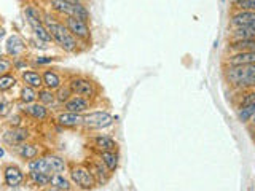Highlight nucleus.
<instances>
[{
	"label": "nucleus",
	"mask_w": 255,
	"mask_h": 191,
	"mask_svg": "<svg viewBox=\"0 0 255 191\" xmlns=\"http://www.w3.org/2000/svg\"><path fill=\"white\" fill-rule=\"evenodd\" d=\"M43 24L53 37V43L58 45L64 53H78V40L67 30L62 21L54 19L48 13H45Z\"/></svg>",
	"instance_id": "nucleus-1"
},
{
	"label": "nucleus",
	"mask_w": 255,
	"mask_h": 191,
	"mask_svg": "<svg viewBox=\"0 0 255 191\" xmlns=\"http://www.w3.org/2000/svg\"><path fill=\"white\" fill-rule=\"evenodd\" d=\"M67 172H69V179L70 182L74 183V187H77L78 190H83V191H90L94 190L98 185L96 182L94 175L90 172V169L82 163H69L67 167Z\"/></svg>",
	"instance_id": "nucleus-2"
},
{
	"label": "nucleus",
	"mask_w": 255,
	"mask_h": 191,
	"mask_svg": "<svg viewBox=\"0 0 255 191\" xmlns=\"http://www.w3.org/2000/svg\"><path fill=\"white\" fill-rule=\"evenodd\" d=\"M70 91L74 96H82V97L86 99H96L99 96V86L98 83L91 80L90 77H85V75H72L67 82Z\"/></svg>",
	"instance_id": "nucleus-3"
},
{
	"label": "nucleus",
	"mask_w": 255,
	"mask_h": 191,
	"mask_svg": "<svg viewBox=\"0 0 255 191\" xmlns=\"http://www.w3.org/2000/svg\"><path fill=\"white\" fill-rule=\"evenodd\" d=\"M83 164L90 169V172L94 175L96 182H98V185L104 187L106 183L110 180L112 177V172L106 167V164L102 163V159L98 156V153H94V151H90V155H88L85 159H83Z\"/></svg>",
	"instance_id": "nucleus-4"
},
{
	"label": "nucleus",
	"mask_w": 255,
	"mask_h": 191,
	"mask_svg": "<svg viewBox=\"0 0 255 191\" xmlns=\"http://www.w3.org/2000/svg\"><path fill=\"white\" fill-rule=\"evenodd\" d=\"M227 80L238 88L255 86V74L251 70L249 66L230 67L227 72Z\"/></svg>",
	"instance_id": "nucleus-5"
},
{
	"label": "nucleus",
	"mask_w": 255,
	"mask_h": 191,
	"mask_svg": "<svg viewBox=\"0 0 255 191\" xmlns=\"http://www.w3.org/2000/svg\"><path fill=\"white\" fill-rule=\"evenodd\" d=\"M64 26L67 27V30L74 35L78 42H83L86 46L91 43V29L90 24H86L83 21H80L74 16H64Z\"/></svg>",
	"instance_id": "nucleus-6"
},
{
	"label": "nucleus",
	"mask_w": 255,
	"mask_h": 191,
	"mask_svg": "<svg viewBox=\"0 0 255 191\" xmlns=\"http://www.w3.org/2000/svg\"><path fill=\"white\" fill-rule=\"evenodd\" d=\"M112 123H114V116L109 111H91L85 115L83 127L86 131H99L112 126Z\"/></svg>",
	"instance_id": "nucleus-7"
},
{
	"label": "nucleus",
	"mask_w": 255,
	"mask_h": 191,
	"mask_svg": "<svg viewBox=\"0 0 255 191\" xmlns=\"http://www.w3.org/2000/svg\"><path fill=\"white\" fill-rule=\"evenodd\" d=\"M2 177H3V183L8 188H16L21 187L24 180H26V174L22 172V169L14 163H5L2 164Z\"/></svg>",
	"instance_id": "nucleus-8"
},
{
	"label": "nucleus",
	"mask_w": 255,
	"mask_h": 191,
	"mask_svg": "<svg viewBox=\"0 0 255 191\" xmlns=\"http://www.w3.org/2000/svg\"><path fill=\"white\" fill-rule=\"evenodd\" d=\"M30 137V132L27 127H8V129L2 134V140L6 147H18L19 143L27 142Z\"/></svg>",
	"instance_id": "nucleus-9"
},
{
	"label": "nucleus",
	"mask_w": 255,
	"mask_h": 191,
	"mask_svg": "<svg viewBox=\"0 0 255 191\" xmlns=\"http://www.w3.org/2000/svg\"><path fill=\"white\" fill-rule=\"evenodd\" d=\"M21 113L26 118L35 119V121H46V119L50 118V110H48V107L43 105V103H40L38 100L32 102V103H22Z\"/></svg>",
	"instance_id": "nucleus-10"
},
{
	"label": "nucleus",
	"mask_w": 255,
	"mask_h": 191,
	"mask_svg": "<svg viewBox=\"0 0 255 191\" xmlns=\"http://www.w3.org/2000/svg\"><path fill=\"white\" fill-rule=\"evenodd\" d=\"M27 51V45H26V40H24L21 35H10L6 38V45H5V54L8 58H21L24 56V53Z\"/></svg>",
	"instance_id": "nucleus-11"
},
{
	"label": "nucleus",
	"mask_w": 255,
	"mask_h": 191,
	"mask_svg": "<svg viewBox=\"0 0 255 191\" xmlns=\"http://www.w3.org/2000/svg\"><path fill=\"white\" fill-rule=\"evenodd\" d=\"M85 121V115L82 113H72V111H61V113L56 115V123L61 127H66V129H75V127H82Z\"/></svg>",
	"instance_id": "nucleus-12"
},
{
	"label": "nucleus",
	"mask_w": 255,
	"mask_h": 191,
	"mask_svg": "<svg viewBox=\"0 0 255 191\" xmlns=\"http://www.w3.org/2000/svg\"><path fill=\"white\" fill-rule=\"evenodd\" d=\"M64 110L66 111H72V113H85L91 107H93V100L82 97V96H72V97L64 103Z\"/></svg>",
	"instance_id": "nucleus-13"
},
{
	"label": "nucleus",
	"mask_w": 255,
	"mask_h": 191,
	"mask_svg": "<svg viewBox=\"0 0 255 191\" xmlns=\"http://www.w3.org/2000/svg\"><path fill=\"white\" fill-rule=\"evenodd\" d=\"M42 78H43V86L51 91H58L61 86H64L62 75L54 67H46L42 70Z\"/></svg>",
	"instance_id": "nucleus-14"
},
{
	"label": "nucleus",
	"mask_w": 255,
	"mask_h": 191,
	"mask_svg": "<svg viewBox=\"0 0 255 191\" xmlns=\"http://www.w3.org/2000/svg\"><path fill=\"white\" fill-rule=\"evenodd\" d=\"M40 145H37V143H32V142H22L19 143L18 147H13L11 151H14L16 155H18L22 161H30V159H34L37 156H40Z\"/></svg>",
	"instance_id": "nucleus-15"
},
{
	"label": "nucleus",
	"mask_w": 255,
	"mask_h": 191,
	"mask_svg": "<svg viewBox=\"0 0 255 191\" xmlns=\"http://www.w3.org/2000/svg\"><path fill=\"white\" fill-rule=\"evenodd\" d=\"M21 82L22 85L34 88V90H42L43 88V78H42V72H38L35 69H27L21 72Z\"/></svg>",
	"instance_id": "nucleus-16"
},
{
	"label": "nucleus",
	"mask_w": 255,
	"mask_h": 191,
	"mask_svg": "<svg viewBox=\"0 0 255 191\" xmlns=\"http://www.w3.org/2000/svg\"><path fill=\"white\" fill-rule=\"evenodd\" d=\"M91 143H93V147H91V151H117V147H118V143L115 142V139H112L110 135H96V137L91 139Z\"/></svg>",
	"instance_id": "nucleus-17"
},
{
	"label": "nucleus",
	"mask_w": 255,
	"mask_h": 191,
	"mask_svg": "<svg viewBox=\"0 0 255 191\" xmlns=\"http://www.w3.org/2000/svg\"><path fill=\"white\" fill-rule=\"evenodd\" d=\"M255 64V51H241L235 53L228 58L230 67H239V66H252Z\"/></svg>",
	"instance_id": "nucleus-18"
},
{
	"label": "nucleus",
	"mask_w": 255,
	"mask_h": 191,
	"mask_svg": "<svg viewBox=\"0 0 255 191\" xmlns=\"http://www.w3.org/2000/svg\"><path fill=\"white\" fill-rule=\"evenodd\" d=\"M43 156H45L46 163L50 164V167L53 169L54 174H64V172H67L69 163L62 156L53 153V151H46V153H43Z\"/></svg>",
	"instance_id": "nucleus-19"
},
{
	"label": "nucleus",
	"mask_w": 255,
	"mask_h": 191,
	"mask_svg": "<svg viewBox=\"0 0 255 191\" xmlns=\"http://www.w3.org/2000/svg\"><path fill=\"white\" fill-rule=\"evenodd\" d=\"M255 24V11H238L231 16V26L247 27Z\"/></svg>",
	"instance_id": "nucleus-20"
},
{
	"label": "nucleus",
	"mask_w": 255,
	"mask_h": 191,
	"mask_svg": "<svg viewBox=\"0 0 255 191\" xmlns=\"http://www.w3.org/2000/svg\"><path fill=\"white\" fill-rule=\"evenodd\" d=\"M26 180L30 183V185H34L37 188H48V187H51V175H48V174L29 171V174L26 175Z\"/></svg>",
	"instance_id": "nucleus-21"
},
{
	"label": "nucleus",
	"mask_w": 255,
	"mask_h": 191,
	"mask_svg": "<svg viewBox=\"0 0 255 191\" xmlns=\"http://www.w3.org/2000/svg\"><path fill=\"white\" fill-rule=\"evenodd\" d=\"M27 169L32 172H42V174H48V175H53V169L50 167V164L46 163V159L43 155H40L34 159L27 161Z\"/></svg>",
	"instance_id": "nucleus-22"
},
{
	"label": "nucleus",
	"mask_w": 255,
	"mask_h": 191,
	"mask_svg": "<svg viewBox=\"0 0 255 191\" xmlns=\"http://www.w3.org/2000/svg\"><path fill=\"white\" fill-rule=\"evenodd\" d=\"M24 16H26V21L29 22V26L43 22V13L40 11V8L35 6V5H26V6H24Z\"/></svg>",
	"instance_id": "nucleus-23"
},
{
	"label": "nucleus",
	"mask_w": 255,
	"mask_h": 191,
	"mask_svg": "<svg viewBox=\"0 0 255 191\" xmlns=\"http://www.w3.org/2000/svg\"><path fill=\"white\" fill-rule=\"evenodd\" d=\"M98 156L102 159V163L106 164V167L112 174L117 171V167H118V153L117 151H98Z\"/></svg>",
	"instance_id": "nucleus-24"
},
{
	"label": "nucleus",
	"mask_w": 255,
	"mask_h": 191,
	"mask_svg": "<svg viewBox=\"0 0 255 191\" xmlns=\"http://www.w3.org/2000/svg\"><path fill=\"white\" fill-rule=\"evenodd\" d=\"M51 187L62 190V191H72L74 190V183L70 182L64 174H53L51 175Z\"/></svg>",
	"instance_id": "nucleus-25"
},
{
	"label": "nucleus",
	"mask_w": 255,
	"mask_h": 191,
	"mask_svg": "<svg viewBox=\"0 0 255 191\" xmlns=\"http://www.w3.org/2000/svg\"><path fill=\"white\" fill-rule=\"evenodd\" d=\"M72 16L80 19V21L86 22V24L91 22V14H90V10H88V6H86V2L72 5Z\"/></svg>",
	"instance_id": "nucleus-26"
},
{
	"label": "nucleus",
	"mask_w": 255,
	"mask_h": 191,
	"mask_svg": "<svg viewBox=\"0 0 255 191\" xmlns=\"http://www.w3.org/2000/svg\"><path fill=\"white\" fill-rule=\"evenodd\" d=\"M51 5V10L56 11L58 14L64 16H72V3L67 0H48Z\"/></svg>",
	"instance_id": "nucleus-27"
},
{
	"label": "nucleus",
	"mask_w": 255,
	"mask_h": 191,
	"mask_svg": "<svg viewBox=\"0 0 255 191\" xmlns=\"http://www.w3.org/2000/svg\"><path fill=\"white\" fill-rule=\"evenodd\" d=\"M30 27H32V32H34L37 40H40L42 43H53V37H51L50 32H48V29L43 22L34 24V26H30Z\"/></svg>",
	"instance_id": "nucleus-28"
},
{
	"label": "nucleus",
	"mask_w": 255,
	"mask_h": 191,
	"mask_svg": "<svg viewBox=\"0 0 255 191\" xmlns=\"http://www.w3.org/2000/svg\"><path fill=\"white\" fill-rule=\"evenodd\" d=\"M230 48L236 53L241 51H255V38H246V40H233Z\"/></svg>",
	"instance_id": "nucleus-29"
},
{
	"label": "nucleus",
	"mask_w": 255,
	"mask_h": 191,
	"mask_svg": "<svg viewBox=\"0 0 255 191\" xmlns=\"http://www.w3.org/2000/svg\"><path fill=\"white\" fill-rule=\"evenodd\" d=\"M37 100L40 103H43V105H53V103L56 102V91H51L48 90V88H42V90L37 91Z\"/></svg>",
	"instance_id": "nucleus-30"
},
{
	"label": "nucleus",
	"mask_w": 255,
	"mask_h": 191,
	"mask_svg": "<svg viewBox=\"0 0 255 191\" xmlns=\"http://www.w3.org/2000/svg\"><path fill=\"white\" fill-rule=\"evenodd\" d=\"M16 83H18V77H16V75L13 74V72L2 75V77H0V93L10 91L11 88H14Z\"/></svg>",
	"instance_id": "nucleus-31"
},
{
	"label": "nucleus",
	"mask_w": 255,
	"mask_h": 191,
	"mask_svg": "<svg viewBox=\"0 0 255 191\" xmlns=\"http://www.w3.org/2000/svg\"><path fill=\"white\" fill-rule=\"evenodd\" d=\"M19 100L22 103H32V102H37V90L30 86L22 85L21 88V93H19Z\"/></svg>",
	"instance_id": "nucleus-32"
},
{
	"label": "nucleus",
	"mask_w": 255,
	"mask_h": 191,
	"mask_svg": "<svg viewBox=\"0 0 255 191\" xmlns=\"http://www.w3.org/2000/svg\"><path fill=\"white\" fill-rule=\"evenodd\" d=\"M235 40H246V38H255V24L247 27H236L233 32Z\"/></svg>",
	"instance_id": "nucleus-33"
},
{
	"label": "nucleus",
	"mask_w": 255,
	"mask_h": 191,
	"mask_svg": "<svg viewBox=\"0 0 255 191\" xmlns=\"http://www.w3.org/2000/svg\"><path fill=\"white\" fill-rule=\"evenodd\" d=\"M61 58L58 56H37V58H32L30 61V67H42V66H48V64H53L56 61H59Z\"/></svg>",
	"instance_id": "nucleus-34"
},
{
	"label": "nucleus",
	"mask_w": 255,
	"mask_h": 191,
	"mask_svg": "<svg viewBox=\"0 0 255 191\" xmlns=\"http://www.w3.org/2000/svg\"><path fill=\"white\" fill-rule=\"evenodd\" d=\"M255 115V103H251V105H244L241 107V110L238 111V116L243 123H247L249 119H252V116Z\"/></svg>",
	"instance_id": "nucleus-35"
},
{
	"label": "nucleus",
	"mask_w": 255,
	"mask_h": 191,
	"mask_svg": "<svg viewBox=\"0 0 255 191\" xmlns=\"http://www.w3.org/2000/svg\"><path fill=\"white\" fill-rule=\"evenodd\" d=\"M72 91H70V88H69V85H66V86H61L58 91H56V100H58L59 103H66L70 97H72Z\"/></svg>",
	"instance_id": "nucleus-36"
},
{
	"label": "nucleus",
	"mask_w": 255,
	"mask_h": 191,
	"mask_svg": "<svg viewBox=\"0 0 255 191\" xmlns=\"http://www.w3.org/2000/svg\"><path fill=\"white\" fill-rule=\"evenodd\" d=\"M233 6L239 11H255V0H235Z\"/></svg>",
	"instance_id": "nucleus-37"
},
{
	"label": "nucleus",
	"mask_w": 255,
	"mask_h": 191,
	"mask_svg": "<svg viewBox=\"0 0 255 191\" xmlns=\"http://www.w3.org/2000/svg\"><path fill=\"white\" fill-rule=\"evenodd\" d=\"M11 70H14L13 59L8 58V56L5 54L3 58H0V77L5 75V74H10Z\"/></svg>",
	"instance_id": "nucleus-38"
},
{
	"label": "nucleus",
	"mask_w": 255,
	"mask_h": 191,
	"mask_svg": "<svg viewBox=\"0 0 255 191\" xmlns=\"http://www.w3.org/2000/svg\"><path fill=\"white\" fill-rule=\"evenodd\" d=\"M13 102L6 99H0V118H6L11 115Z\"/></svg>",
	"instance_id": "nucleus-39"
},
{
	"label": "nucleus",
	"mask_w": 255,
	"mask_h": 191,
	"mask_svg": "<svg viewBox=\"0 0 255 191\" xmlns=\"http://www.w3.org/2000/svg\"><path fill=\"white\" fill-rule=\"evenodd\" d=\"M24 121V115L21 113H16L13 116H8V127H21Z\"/></svg>",
	"instance_id": "nucleus-40"
},
{
	"label": "nucleus",
	"mask_w": 255,
	"mask_h": 191,
	"mask_svg": "<svg viewBox=\"0 0 255 191\" xmlns=\"http://www.w3.org/2000/svg\"><path fill=\"white\" fill-rule=\"evenodd\" d=\"M5 35H6V30H5V27L0 24V43H2V40L5 38Z\"/></svg>",
	"instance_id": "nucleus-41"
},
{
	"label": "nucleus",
	"mask_w": 255,
	"mask_h": 191,
	"mask_svg": "<svg viewBox=\"0 0 255 191\" xmlns=\"http://www.w3.org/2000/svg\"><path fill=\"white\" fill-rule=\"evenodd\" d=\"M67 2H70L72 5H75V3H83V2H86V0H67Z\"/></svg>",
	"instance_id": "nucleus-42"
},
{
	"label": "nucleus",
	"mask_w": 255,
	"mask_h": 191,
	"mask_svg": "<svg viewBox=\"0 0 255 191\" xmlns=\"http://www.w3.org/2000/svg\"><path fill=\"white\" fill-rule=\"evenodd\" d=\"M42 191H62V190H58V188H54V187H48V188H43Z\"/></svg>",
	"instance_id": "nucleus-43"
},
{
	"label": "nucleus",
	"mask_w": 255,
	"mask_h": 191,
	"mask_svg": "<svg viewBox=\"0 0 255 191\" xmlns=\"http://www.w3.org/2000/svg\"><path fill=\"white\" fill-rule=\"evenodd\" d=\"M3 155H5V150H3V147H0V159L3 158Z\"/></svg>",
	"instance_id": "nucleus-44"
},
{
	"label": "nucleus",
	"mask_w": 255,
	"mask_h": 191,
	"mask_svg": "<svg viewBox=\"0 0 255 191\" xmlns=\"http://www.w3.org/2000/svg\"><path fill=\"white\" fill-rule=\"evenodd\" d=\"M3 56H5V53H3L2 48H0V58H3Z\"/></svg>",
	"instance_id": "nucleus-45"
},
{
	"label": "nucleus",
	"mask_w": 255,
	"mask_h": 191,
	"mask_svg": "<svg viewBox=\"0 0 255 191\" xmlns=\"http://www.w3.org/2000/svg\"><path fill=\"white\" fill-rule=\"evenodd\" d=\"M251 67V70L254 72V74H255V64H252V66H249Z\"/></svg>",
	"instance_id": "nucleus-46"
},
{
	"label": "nucleus",
	"mask_w": 255,
	"mask_h": 191,
	"mask_svg": "<svg viewBox=\"0 0 255 191\" xmlns=\"http://www.w3.org/2000/svg\"><path fill=\"white\" fill-rule=\"evenodd\" d=\"M251 121H252V123H254V124H255V115H254V116H252V119H251Z\"/></svg>",
	"instance_id": "nucleus-47"
}]
</instances>
